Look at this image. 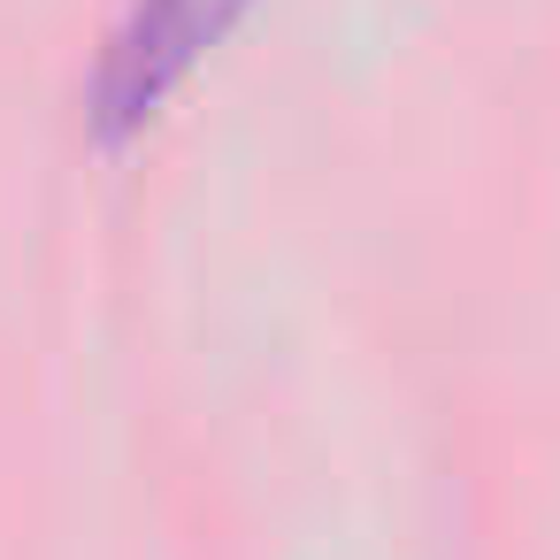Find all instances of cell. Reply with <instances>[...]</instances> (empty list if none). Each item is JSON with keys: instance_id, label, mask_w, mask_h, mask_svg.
<instances>
[{"instance_id": "obj_1", "label": "cell", "mask_w": 560, "mask_h": 560, "mask_svg": "<svg viewBox=\"0 0 560 560\" xmlns=\"http://www.w3.org/2000/svg\"><path fill=\"white\" fill-rule=\"evenodd\" d=\"M254 0H116L101 55L85 70V124L101 147H124L162 116V101L200 70V55Z\"/></svg>"}]
</instances>
